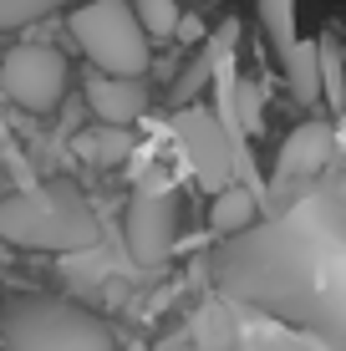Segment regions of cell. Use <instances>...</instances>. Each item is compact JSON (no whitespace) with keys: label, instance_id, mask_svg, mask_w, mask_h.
I'll use <instances>...</instances> for the list:
<instances>
[{"label":"cell","instance_id":"cell-1","mask_svg":"<svg viewBox=\"0 0 346 351\" xmlns=\"http://www.w3.org/2000/svg\"><path fill=\"white\" fill-rule=\"evenodd\" d=\"M219 285L265 311H301L321 295L326 275H321L316 245L306 229H295V224L260 229L255 224L219 255Z\"/></svg>","mask_w":346,"mask_h":351},{"label":"cell","instance_id":"cell-2","mask_svg":"<svg viewBox=\"0 0 346 351\" xmlns=\"http://www.w3.org/2000/svg\"><path fill=\"white\" fill-rule=\"evenodd\" d=\"M0 239L71 260L102 245V224L71 189H26V193L0 199Z\"/></svg>","mask_w":346,"mask_h":351},{"label":"cell","instance_id":"cell-3","mask_svg":"<svg viewBox=\"0 0 346 351\" xmlns=\"http://www.w3.org/2000/svg\"><path fill=\"white\" fill-rule=\"evenodd\" d=\"M0 336L10 351H112V331L71 300L21 295L0 311Z\"/></svg>","mask_w":346,"mask_h":351},{"label":"cell","instance_id":"cell-4","mask_svg":"<svg viewBox=\"0 0 346 351\" xmlns=\"http://www.w3.org/2000/svg\"><path fill=\"white\" fill-rule=\"evenodd\" d=\"M66 26L77 36L82 56L92 62V71L143 82V71L153 62V41H148V31H143L138 10L127 5V0H92V5H77V16H71Z\"/></svg>","mask_w":346,"mask_h":351},{"label":"cell","instance_id":"cell-5","mask_svg":"<svg viewBox=\"0 0 346 351\" xmlns=\"http://www.w3.org/2000/svg\"><path fill=\"white\" fill-rule=\"evenodd\" d=\"M173 138H178V153H184L188 173L199 178V189L219 199L224 189H249L255 193V173H249V153L245 143L230 138V128L219 123L214 107H178L173 117Z\"/></svg>","mask_w":346,"mask_h":351},{"label":"cell","instance_id":"cell-6","mask_svg":"<svg viewBox=\"0 0 346 351\" xmlns=\"http://www.w3.org/2000/svg\"><path fill=\"white\" fill-rule=\"evenodd\" d=\"M173 234H178V193L163 178H143L138 193L127 199V219H123V239H127L133 265L158 270L173 250Z\"/></svg>","mask_w":346,"mask_h":351},{"label":"cell","instance_id":"cell-7","mask_svg":"<svg viewBox=\"0 0 346 351\" xmlns=\"http://www.w3.org/2000/svg\"><path fill=\"white\" fill-rule=\"evenodd\" d=\"M0 92L26 112H51L66 97V56L56 46H10L0 56Z\"/></svg>","mask_w":346,"mask_h":351},{"label":"cell","instance_id":"cell-8","mask_svg":"<svg viewBox=\"0 0 346 351\" xmlns=\"http://www.w3.org/2000/svg\"><path fill=\"white\" fill-rule=\"evenodd\" d=\"M336 153V128L331 123H301L291 138L280 143L275 153V184H301V178H316L321 168Z\"/></svg>","mask_w":346,"mask_h":351},{"label":"cell","instance_id":"cell-9","mask_svg":"<svg viewBox=\"0 0 346 351\" xmlns=\"http://www.w3.org/2000/svg\"><path fill=\"white\" fill-rule=\"evenodd\" d=\"M87 107L107 128H133L138 117L148 112V87H143V82H127V77H102V71H92L87 77Z\"/></svg>","mask_w":346,"mask_h":351},{"label":"cell","instance_id":"cell-10","mask_svg":"<svg viewBox=\"0 0 346 351\" xmlns=\"http://www.w3.org/2000/svg\"><path fill=\"white\" fill-rule=\"evenodd\" d=\"M255 219H260V199L249 189H224L219 199H214V209H209V224L219 229V234H249V229H255Z\"/></svg>","mask_w":346,"mask_h":351},{"label":"cell","instance_id":"cell-11","mask_svg":"<svg viewBox=\"0 0 346 351\" xmlns=\"http://www.w3.org/2000/svg\"><path fill=\"white\" fill-rule=\"evenodd\" d=\"M285 82H291V97L295 102H321V41H301L291 56H285Z\"/></svg>","mask_w":346,"mask_h":351},{"label":"cell","instance_id":"cell-12","mask_svg":"<svg viewBox=\"0 0 346 351\" xmlns=\"http://www.w3.org/2000/svg\"><path fill=\"white\" fill-rule=\"evenodd\" d=\"M77 153H82L92 168H117L127 153H133V138H127V128H107V123H97V128L77 132Z\"/></svg>","mask_w":346,"mask_h":351},{"label":"cell","instance_id":"cell-13","mask_svg":"<svg viewBox=\"0 0 346 351\" xmlns=\"http://www.w3.org/2000/svg\"><path fill=\"white\" fill-rule=\"evenodd\" d=\"M255 5H260V26H265L270 51L285 62V56L301 46V31H295V0H255Z\"/></svg>","mask_w":346,"mask_h":351},{"label":"cell","instance_id":"cell-14","mask_svg":"<svg viewBox=\"0 0 346 351\" xmlns=\"http://www.w3.org/2000/svg\"><path fill=\"white\" fill-rule=\"evenodd\" d=\"M321 41V92L326 107H346V51L336 36H316Z\"/></svg>","mask_w":346,"mask_h":351},{"label":"cell","instance_id":"cell-15","mask_svg":"<svg viewBox=\"0 0 346 351\" xmlns=\"http://www.w3.org/2000/svg\"><path fill=\"white\" fill-rule=\"evenodd\" d=\"M143 31H148V41H173L178 26H184V10H178V0H133Z\"/></svg>","mask_w":346,"mask_h":351},{"label":"cell","instance_id":"cell-16","mask_svg":"<svg viewBox=\"0 0 346 351\" xmlns=\"http://www.w3.org/2000/svg\"><path fill=\"white\" fill-rule=\"evenodd\" d=\"M62 5H71V0H0V31H21L31 21H46Z\"/></svg>","mask_w":346,"mask_h":351},{"label":"cell","instance_id":"cell-17","mask_svg":"<svg viewBox=\"0 0 346 351\" xmlns=\"http://www.w3.org/2000/svg\"><path fill=\"white\" fill-rule=\"evenodd\" d=\"M214 82V56H209V46L199 56H188V66H184V77L173 82V102H194L199 92H204Z\"/></svg>","mask_w":346,"mask_h":351},{"label":"cell","instance_id":"cell-18","mask_svg":"<svg viewBox=\"0 0 346 351\" xmlns=\"http://www.w3.org/2000/svg\"><path fill=\"white\" fill-rule=\"evenodd\" d=\"M234 117H240L245 138H255V132L265 128V112H260V87H255V82H245V77H240V92H234Z\"/></svg>","mask_w":346,"mask_h":351},{"label":"cell","instance_id":"cell-19","mask_svg":"<svg viewBox=\"0 0 346 351\" xmlns=\"http://www.w3.org/2000/svg\"><path fill=\"white\" fill-rule=\"evenodd\" d=\"M173 41L199 46V51H204V46H209V31H204V21H199V16H184V26H178V36H173Z\"/></svg>","mask_w":346,"mask_h":351},{"label":"cell","instance_id":"cell-20","mask_svg":"<svg viewBox=\"0 0 346 351\" xmlns=\"http://www.w3.org/2000/svg\"><path fill=\"white\" fill-rule=\"evenodd\" d=\"M321 295H331L336 300V311H341V321H346V270H336L326 285H321Z\"/></svg>","mask_w":346,"mask_h":351},{"label":"cell","instance_id":"cell-21","mask_svg":"<svg viewBox=\"0 0 346 351\" xmlns=\"http://www.w3.org/2000/svg\"><path fill=\"white\" fill-rule=\"evenodd\" d=\"M336 199L346 204V168H341V178H336Z\"/></svg>","mask_w":346,"mask_h":351},{"label":"cell","instance_id":"cell-22","mask_svg":"<svg viewBox=\"0 0 346 351\" xmlns=\"http://www.w3.org/2000/svg\"><path fill=\"white\" fill-rule=\"evenodd\" d=\"M341 51H346V36H341Z\"/></svg>","mask_w":346,"mask_h":351}]
</instances>
